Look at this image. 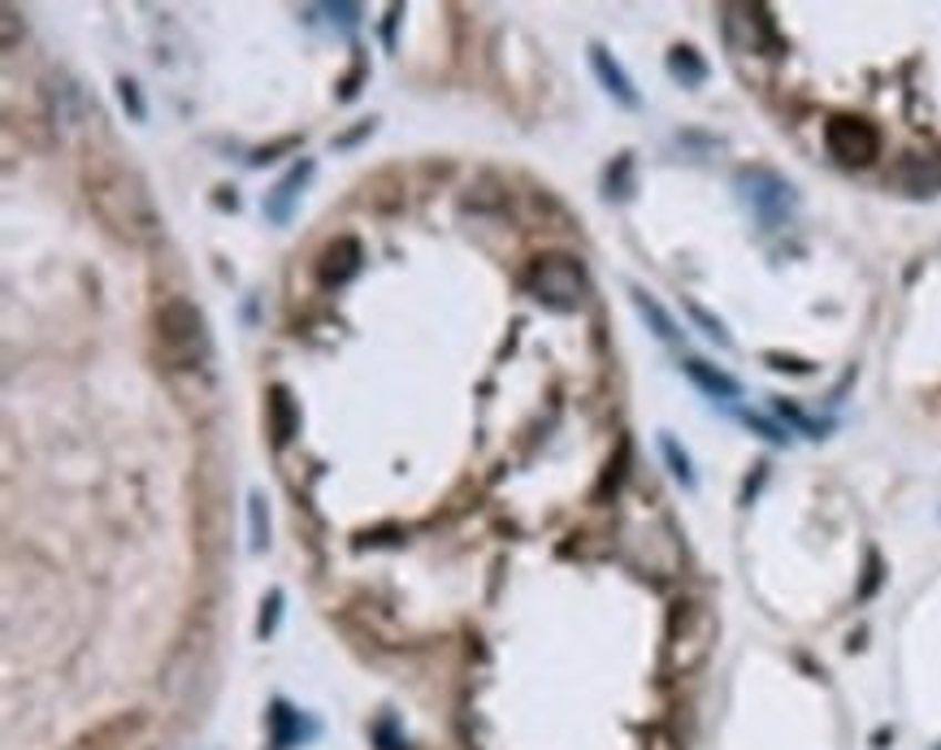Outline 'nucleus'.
Masks as SVG:
<instances>
[{
	"mask_svg": "<svg viewBox=\"0 0 941 750\" xmlns=\"http://www.w3.org/2000/svg\"><path fill=\"white\" fill-rule=\"evenodd\" d=\"M877 586H881V555H868V577H863V586H859V599H872Z\"/></svg>",
	"mask_w": 941,
	"mask_h": 750,
	"instance_id": "29",
	"label": "nucleus"
},
{
	"mask_svg": "<svg viewBox=\"0 0 941 750\" xmlns=\"http://www.w3.org/2000/svg\"><path fill=\"white\" fill-rule=\"evenodd\" d=\"M938 750H941V747H938Z\"/></svg>",
	"mask_w": 941,
	"mask_h": 750,
	"instance_id": "36",
	"label": "nucleus"
},
{
	"mask_svg": "<svg viewBox=\"0 0 941 750\" xmlns=\"http://www.w3.org/2000/svg\"><path fill=\"white\" fill-rule=\"evenodd\" d=\"M716 647V612L703 599H677L664 625V647H659V668L668 677H691L703 668V659Z\"/></svg>",
	"mask_w": 941,
	"mask_h": 750,
	"instance_id": "3",
	"label": "nucleus"
},
{
	"mask_svg": "<svg viewBox=\"0 0 941 750\" xmlns=\"http://www.w3.org/2000/svg\"><path fill=\"white\" fill-rule=\"evenodd\" d=\"M374 126H378L374 117H369V122H360L356 131H347V135H339V140H335V148H351V144H360L365 135H374Z\"/></svg>",
	"mask_w": 941,
	"mask_h": 750,
	"instance_id": "32",
	"label": "nucleus"
},
{
	"mask_svg": "<svg viewBox=\"0 0 941 750\" xmlns=\"http://www.w3.org/2000/svg\"><path fill=\"white\" fill-rule=\"evenodd\" d=\"M326 13H330V22H339L344 31H351L356 18H360V4H326Z\"/></svg>",
	"mask_w": 941,
	"mask_h": 750,
	"instance_id": "30",
	"label": "nucleus"
},
{
	"mask_svg": "<svg viewBox=\"0 0 941 750\" xmlns=\"http://www.w3.org/2000/svg\"><path fill=\"white\" fill-rule=\"evenodd\" d=\"M360 79H365V65H356L351 74L344 79V88H339V101H351L356 92H360Z\"/></svg>",
	"mask_w": 941,
	"mask_h": 750,
	"instance_id": "34",
	"label": "nucleus"
},
{
	"mask_svg": "<svg viewBox=\"0 0 941 750\" xmlns=\"http://www.w3.org/2000/svg\"><path fill=\"white\" fill-rule=\"evenodd\" d=\"M630 192H634V156L621 152V156L607 165V174H603V196H607V201H630Z\"/></svg>",
	"mask_w": 941,
	"mask_h": 750,
	"instance_id": "17",
	"label": "nucleus"
},
{
	"mask_svg": "<svg viewBox=\"0 0 941 750\" xmlns=\"http://www.w3.org/2000/svg\"><path fill=\"white\" fill-rule=\"evenodd\" d=\"M738 417H743L750 430H759L768 443H786V430H781V425H773V421H764V417H755V412H738Z\"/></svg>",
	"mask_w": 941,
	"mask_h": 750,
	"instance_id": "28",
	"label": "nucleus"
},
{
	"mask_svg": "<svg viewBox=\"0 0 941 750\" xmlns=\"http://www.w3.org/2000/svg\"><path fill=\"white\" fill-rule=\"evenodd\" d=\"M360 260H365V248H360V239H351V235H339V239H330L321 256H317V278H321V287H347L356 274H360Z\"/></svg>",
	"mask_w": 941,
	"mask_h": 750,
	"instance_id": "8",
	"label": "nucleus"
},
{
	"mask_svg": "<svg viewBox=\"0 0 941 750\" xmlns=\"http://www.w3.org/2000/svg\"><path fill=\"white\" fill-rule=\"evenodd\" d=\"M591 70H595L599 88H603V92H607L616 104H625V109H638V104H643L638 88H634V79L625 74V65L603 49V44H591Z\"/></svg>",
	"mask_w": 941,
	"mask_h": 750,
	"instance_id": "11",
	"label": "nucleus"
},
{
	"mask_svg": "<svg viewBox=\"0 0 941 750\" xmlns=\"http://www.w3.org/2000/svg\"><path fill=\"white\" fill-rule=\"evenodd\" d=\"M643 750H682V742H677L668 729H651V733H646V742H643Z\"/></svg>",
	"mask_w": 941,
	"mask_h": 750,
	"instance_id": "31",
	"label": "nucleus"
},
{
	"mask_svg": "<svg viewBox=\"0 0 941 750\" xmlns=\"http://www.w3.org/2000/svg\"><path fill=\"white\" fill-rule=\"evenodd\" d=\"M630 559L643 568V573H655V577H673L682 573V543L673 538L668 525H638L630 530Z\"/></svg>",
	"mask_w": 941,
	"mask_h": 750,
	"instance_id": "7",
	"label": "nucleus"
},
{
	"mask_svg": "<svg viewBox=\"0 0 941 750\" xmlns=\"http://www.w3.org/2000/svg\"><path fill=\"white\" fill-rule=\"evenodd\" d=\"M117 101L131 113V122H144L149 117V101H144V92H140L135 79H117Z\"/></svg>",
	"mask_w": 941,
	"mask_h": 750,
	"instance_id": "23",
	"label": "nucleus"
},
{
	"mask_svg": "<svg viewBox=\"0 0 941 750\" xmlns=\"http://www.w3.org/2000/svg\"><path fill=\"white\" fill-rule=\"evenodd\" d=\"M825 148L829 156L846 165V169H863L881 156V131L868 122V117H855V113H833L825 122Z\"/></svg>",
	"mask_w": 941,
	"mask_h": 750,
	"instance_id": "6",
	"label": "nucleus"
},
{
	"mask_svg": "<svg viewBox=\"0 0 941 750\" xmlns=\"http://www.w3.org/2000/svg\"><path fill=\"white\" fill-rule=\"evenodd\" d=\"M738 192L750 204V213L759 217V226H768V230H777L794 213V204H798L790 183L777 169H768V165H746L738 174Z\"/></svg>",
	"mask_w": 941,
	"mask_h": 750,
	"instance_id": "5",
	"label": "nucleus"
},
{
	"mask_svg": "<svg viewBox=\"0 0 941 750\" xmlns=\"http://www.w3.org/2000/svg\"><path fill=\"white\" fill-rule=\"evenodd\" d=\"M313 178V161L304 156V161H296L269 192H265V201H260V208H265V217L274 222V226H287L291 222V213H296V201H299V192H304V183Z\"/></svg>",
	"mask_w": 941,
	"mask_h": 750,
	"instance_id": "10",
	"label": "nucleus"
},
{
	"mask_svg": "<svg viewBox=\"0 0 941 750\" xmlns=\"http://www.w3.org/2000/svg\"><path fill=\"white\" fill-rule=\"evenodd\" d=\"M308 733H317V725H304V716H299L291 702H274L269 707V747L274 750H291L299 747Z\"/></svg>",
	"mask_w": 941,
	"mask_h": 750,
	"instance_id": "13",
	"label": "nucleus"
},
{
	"mask_svg": "<svg viewBox=\"0 0 941 750\" xmlns=\"http://www.w3.org/2000/svg\"><path fill=\"white\" fill-rule=\"evenodd\" d=\"M283 603H287V595L274 586L269 595H265V603H260V620H256V638L265 643V638H274V629H278V620H283Z\"/></svg>",
	"mask_w": 941,
	"mask_h": 750,
	"instance_id": "21",
	"label": "nucleus"
},
{
	"mask_svg": "<svg viewBox=\"0 0 941 750\" xmlns=\"http://www.w3.org/2000/svg\"><path fill=\"white\" fill-rule=\"evenodd\" d=\"M299 148V135H287V140H278V144H269V148H256L248 156L252 165H269V161H278V152H291Z\"/></svg>",
	"mask_w": 941,
	"mask_h": 750,
	"instance_id": "27",
	"label": "nucleus"
},
{
	"mask_svg": "<svg viewBox=\"0 0 941 750\" xmlns=\"http://www.w3.org/2000/svg\"><path fill=\"white\" fill-rule=\"evenodd\" d=\"M777 412H781V417L790 421L794 430H802L807 439H825V434H829V425H825V421H816V417H807V412H802L798 403H790V400H777Z\"/></svg>",
	"mask_w": 941,
	"mask_h": 750,
	"instance_id": "22",
	"label": "nucleus"
},
{
	"mask_svg": "<svg viewBox=\"0 0 941 750\" xmlns=\"http://www.w3.org/2000/svg\"><path fill=\"white\" fill-rule=\"evenodd\" d=\"M265 412H269L274 448H287V443L299 434V412H296L291 391H287V387H269V395H265Z\"/></svg>",
	"mask_w": 941,
	"mask_h": 750,
	"instance_id": "14",
	"label": "nucleus"
},
{
	"mask_svg": "<svg viewBox=\"0 0 941 750\" xmlns=\"http://www.w3.org/2000/svg\"><path fill=\"white\" fill-rule=\"evenodd\" d=\"M625 460H630V443H621V451H616V460L607 464V473H603V482H599V500H607V495H616V486H621V477H625Z\"/></svg>",
	"mask_w": 941,
	"mask_h": 750,
	"instance_id": "24",
	"label": "nucleus"
},
{
	"mask_svg": "<svg viewBox=\"0 0 941 750\" xmlns=\"http://www.w3.org/2000/svg\"><path fill=\"white\" fill-rule=\"evenodd\" d=\"M525 291L543 304L546 312H577L591 300V282L577 256L564 251H546L525 269Z\"/></svg>",
	"mask_w": 941,
	"mask_h": 750,
	"instance_id": "4",
	"label": "nucleus"
},
{
	"mask_svg": "<svg viewBox=\"0 0 941 750\" xmlns=\"http://www.w3.org/2000/svg\"><path fill=\"white\" fill-rule=\"evenodd\" d=\"M630 300H634L638 317L646 321V330H651L659 343H668V348H677V343H682V330H677V321L668 317V308L655 300L651 291H643V287H630Z\"/></svg>",
	"mask_w": 941,
	"mask_h": 750,
	"instance_id": "15",
	"label": "nucleus"
},
{
	"mask_svg": "<svg viewBox=\"0 0 941 750\" xmlns=\"http://www.w3.org/2000/svg\"><path fill=\"white\" fill-rule=\"evenodd\" d=\"M686 312H691V321L703 330V335H707V339H712V343H720V348H729V343H734V339H729V330H725V321H720V317H712L703 304L686 300Z\"/></svg>",
	"mask_w": 941,
	"mask_h": 750,
	"instance_id": "20",
	"label": "nucleus"
},
{
	"mask_svg": "<svg viewBox=\"0 0 941 750\" xmlns=\"http://www.w3.org/2000/svg\"><path fill=\"white\" fill-rule=\"evenodd\" d=\"M664 65H668V74H673L682 88H703V83H707V74H712V70H707V61H703V52L691 49V44H677V49L668 52V61H664Z\"/></svg>",
	"mask_w": 941,
	"mask_h": 750,
	"instance_id": "16",
	"label": "nucleus"
},
{
	"mask_svg": "<svg viewBox=\"0 0 941 750\" xmlns=\"http://www.w3.org/2000/svg\"><path fill=\"white\" fill-rule=\"evenodd\" d=\"M374 738H378V750H408V742L396 733V720H391V716H382V720L374 725Z\"/></svg>",
	"mask_w": 941,
	"mask_h": 750,
	"instance_id": "26",
	"label": "nucleus"
},
{
	"mask_svg": "<svg viewBox=\"0 0 941 750\" xmlns=\"http://www.w3.org/2000/svg\"><path fill=\"white\" fill-rule=\"evenodd\" d=\"M764 477H768V473H764V464H759V473H755V477H750V482H746V491H743V503H750V495H755V491H759V486H764Z\"/></svg>",
	"mask_w": 941,
	"mask_h": 750,
	"instance_id": "35",
	"label": "nucleus"
},
{
	"mask_svg": "<svg viewBox=\"0 0 941 750\" xmlns=\"http://www.w3.org/2000/svg\"><path fill=\"white\" fill-rule=\"evenodd\" d=\"M156 343H161V356L174 373H200L213 356V343H208V326H204V312H200L192 300L183 296H165L156 304Z\"/></svg>",
	"mask_w": 941,
	"mask_h": 750,
	"instance_id": "2",
	"label": "nucleus"
},
{
	"mask_svg": "<svg viewBox=\"0 0 941 750\" xmlns=\"http://www.w3.org/2000/svg\"><path fill=\"white\" fill-rule=\"evenodd\" d=\"M890 178L902 196H916V201L941 196V152H929V156H902V161L893 165Z\"/></svg>",
	"mask_w": 941,
	"mask_h": 750,
	"instance_id": "9",
	"label": "nucleus"
},
{
	"mask_svg": "<svg viewBox=\"0 0 941 750\" xmlns=\"http://www.w3.org/2000/svg\"><path fill=\"white\" fill-rule=\"evenodd\" d=\"M686 378H691L694 387L703 391V395H712V400L720 403H734L743 395V382L734 378V373H725L720 364H712V360H698V356H686Z\"/></svg>",
	"mask_w": 941,
	"mask_h": 750,
	"instance_id": "12",
	"label": "nucleus"
},
{
	"mask_svg": "<svg viewBox=\"0 0 941 750\" xmlns=\"http://www.w3.org/2000/svg\"><path fill=\"white\" fill-rule=\"evenodd\" d=\"M659 455H664L668 473H673V477H677L686 491H694V486H698V473H694L691 455H686V448H682L673 434H659Z\"/></svg>",
	"mask_w": 941,
	"mask_h": 750,
	"instance_id": "18",
	"label": "nucleus"
},
{
	"mask_svg": "<svg viewBox=\"0 0 941 750\" xmlns=\"http://www.w3.org/2000/svg\"><path fill=\"white\" fill-rule=\"evenodd\" d=\"M399 13H403L399 4H391V9H387V22H382V44H387V49H396V22H399Z\"/></svg>",
	"mask_w": 941,
	"mask_h": 750,
	"instance_id": "33",
	"label": "nucleus"
},
{
	"mask_svg": "<svg viewBox=\"0 0 941 750\" xmlns=\"http://www.w3.org/2000/svg\"><path fill=\"white\" fill-rule=\"evenodd\" d=\"M764 360H768V369H777V373H811V369H816L811 360L786 356V351H764Z\"/></svg>",
	"mask_w": 941,
	"mask_h": 750,
	"instance_id": "25",
	"label": "nucleus"
},
{
	"mask_svg": "<svg viewBox=\"0 0 941 750\" xmlns=\"http://www.w3.org/2000/svg\"><path fill=\"white\" fill-rule=\"evenodd\" d=\"M88 201L96 208V217L109 226V235H117L122 244H149L161 230V217L152 208V196L144 187V178L126 165H117L113 156L88 152Z\"/></svg>",
	"mask_w": 941,
	"mask_h": 750,
	"instance_id": "1",
	"label": "nucleus"
},
{
	"mask_svg": "<svg viewBox=\"0 0 941 750\" xmlns=\"http://www.w3.org/2000/svg\"><path fill=\"white\" fill-rule=\"evenodd\" d=\"M248 547L252 551H265L269 547V507H265V495L252 491L248 495Z\"/></svg>",
	"mask_w": 941,
	"mask_h": 750,
	"instance_id": "19",
	"label": "nucleus"
}]
</instances>
